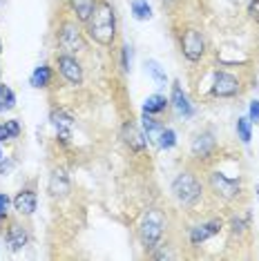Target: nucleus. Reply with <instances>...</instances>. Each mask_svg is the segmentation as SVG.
I'll list each match as a JSON object with an SVG mask.
<instances>
[{
  "mask_svg": "<svg viewBox=\"0 0 259 261\" xmlns=\"http://www.w3.org/2000/svg\"><path fill=\"white\" fill-rule=\"evenodd\" d=\"M87 34L96 45L112 47L116 40V9L110 0H98L92 18L87 20Z\"/></svg>",
  "mask_w": 259,
  "mask_h": 261,
  "instance_id": "1",
  "label": "nucleus"
},
{
  "mask_svg": "<svg viewBox=\"0 0 259 261\" xmlns=\"http://www.w3.org/2000/svg\"><path fill=\"white\" fill-rule=\"evenodd\" d=\"M166 225H168V219L159 207H150L145 212L139 223V239L145 246V250L159 248V243L163 239V232H166Z\"/></svg>",
  "mask_w": 259,
  "mask_h": 261,
  "instance_id": "2",
  "label": "nucleus"
},
{
  "mask_svg": "<svg viewBox=\"0 0 259 261\" xmlns=\"http://www.w3.org/2000/svg\"><path fill=\"white\" fill-rule=\"evenodd\" d=\"M203 186L192 172H179L172 181V197L179 201L181 205L192 207L201 201Z\"/></svg>",
  "mask_w": 259,
  "mask_h": 261,
  "instance_id": "3",
  "label": "nucleus"
},
{
  "mask_svg": "<svg viewBox=\"0 0 259 261\" xmlns=\"http://www.w3.org/2000/svg\"><path fill=\"white\" fill-rule=\"evenodd\" d=\"M58 47H61L65 54H74V56L87 47L83 32L76 25V20H65L63 25L58 27Z\"/></svg>",
  "mask_w": 259,
  "mask_h": 261,
  "instance_id": "4",
  "label": "nucleus"
},
{
  "mask_svg": "<svg viewBox=\"0 0 259 261\" xmlns=\"http://www.w3.org/2000/svg\"><path fill=\"white\" fill-rule=\"evenodd\" d=\"M56 67H58V72H61V76L72 87L83 85V79H85L83 76V65H81V61L74 54H65V51L56 54Z\"/></svg>",
  "mask_w": 259,
  "mask_h": 261,
  "instance_id": "5",
  "label": "nucleus"
},
{
  "mask_svg": "<svg viewBox=\"0 0 259 261\" xmlns=\"http://www.w3.org/2000/svg\"><path fill=\"white\" fill-rule=\"evenodd\" d=\"M208 181H210L213 192L223 201H235L241 197V181L239 179H230V176L221 174V172H210Z\"/></svg>",
  "mask_w": 259,
  "mask_h": 261,
  "instance_id": "6",
  "label": "nucleus"
},
{
  "mask_svg": "<svg viewBox=\"0 0 259 261\" xmlns=\"http://www.w3.org/2000/svg\"><path fill=\"white\" fill-rule=\"evenodd\" d=\"M181 54H184L190 63H199L205 54V38L199 29H186L181 34Z\"/></svg>",
  "mask_w": 259,
  "mask_h": 261,
  "instance_id": "7",
  "label": "nucleus"
},
{
  "mask_svg": "<svg viewBox=\"0 0 259 261\" xmlns=\"http://www.w3.org/2000/svg\"><path fill=\"white\" fill-rule=\"evenodd\" d=\"M213 96L217 98H232L241 92V83L235 74H228V72H215V79H213V87H210Z\"/></svg>",
  "mask_w": 259,
  "mask_h": 261,
  "instance_id": "8",
  "label": "nucleus"
},
{
  "mask_svg": "<svg viewBox=\"0 0 259 261\" xmlns=\"http://www.w3.org/2000/svg\"><path fill=\"white\" fill-rule=\"evenodd\" d=\"M72 190V183H69V174L65 168H56L49 174V183H47V192H49L51 199H65Z\"/></svg>",
  "mask_w": 259,
  "mask_h": 261,
  "instance_id": "9",
  "label": "nucleus"
},
{
  "mask_svg": "<svg viewBox=\"0 0 259 261\" xmlns=\"http://www.w3.org/2000/svg\"><path fill=\"white\" fill-rule=\"evenodd\" d=\"M121 136H123V143H125L132 152H143L148 147V136H145L141 129L137 127V123L132 121H125L121 127Z\"/></svg>",
  "mask_w": 259,
  "mask_h": 261,
  "instance_id": "10",
  "label": "nucleus"
},
{
  "mask_svg": "<svg viewBox=\"0 0 259 261\" xmlns=\"http://www.w3.org/2000/svg\"><path fill=\"white\" fill-rule=\"evenodd\" d=\"M215 147H217V141H215V134L213 132H199L192 139L190 152H192L194 159H199V161H205V159L213 156Z\"/></svg>",
  "mask_w": 259,
  "mask_h": 261,
  "instance_id": "11",
  "label": "nucleus"
},
{
  "mask_svg": "<svg viewBox=\"0 0 259 261\" xmlns=\"http://www.w3.org/2000/svg\"><path fill=\"white\" fill-rule=\"evenodd\" d=\"M223 228L221 219H213V221L197 223L190 228V246H201L203 241H208L210 237L219 234V230Z\"/></svg>",
  "mask_w": 259,
  "mask_h": 261,
  "instance_id": "12",
  "label": "nucleus"
},
{
  "mask_svg": "<svg viewBox=\"0 0 259 261\" xmlns=\"http://www.w3.org/2000/svg\"><path fill=\"white\" fill-rule=\"evenodd\" d=\"M51 125H54L58 139L63 141V143H69V139H72V127H74V118L67 114L65 110H54L49 116Z\"/></svg>",
  "mask_w": 259,
  "mask_h": 261,
  "instance_id": "13",
  "label": "nucleus"
},
{
  "mask_svg": "<svg viewBox=\"0 0 259 261\" xmlns=\"http://www.w3.org/2000/svg\"><path fill=\"white\" fill-rule=\"evenodd\" d=\"M36 205H38V197H36V192L29 188L20 190V192L14 197V210L22 217L34 215V212H36Z\"/></svg>",
  "mask_w": 259,
  "mask_h": 261,
  "instance_id": "14",
  "label": "nucleus"
},
{
  "mask_svg": "<svg viewBox=\"0 0 259 261\" xmlns=\"http://www.w3.org/2000/svg\"><path fill=\"white\" fill-rule=\"evenodd\" d=\"M170 103H172V108L176 110V114H179V116L190 118L194 114V108H192L190 98H188V94L184 92V87H181L179 83H174V85H172V96H170Z\"/></svg>",
  "mask_w": 259,
  "mask_h": 261,
  "instance_id": "15",
  "label": "nucleus"
},
{
  "mask_svg": "<svg viewBox=\"0 0 259 261\" xmlns=\"http://www.w3.org/2000/svg\"><path fill=\"white\" fill-rule=\"evenodd\" d=\"M5 239H7V246H9V250H11V252H18V250H22V248L27 246L29 234H27L25 225H20V223H11V225H9V230H7V234H5Z\"/></svg>",
  "mask_w": 259,
  "mask_h": 261,
  "instance_id": "16",
  "label": "nucleus"
},
{
  "mask_svg": "<svg viewBox=\"0 0 259 261\" xmlns=\"http://www.w3.org/2000/svg\"><path fill=\"white\" fill-rule=\"evenodd\" d=\"M98 0H69V9L74 11V18L79 22H85L92 18L94 14V7H96Z\"/></svg>",
  "mask_w": 259,
  "mask_h": 261,
  "instance_id": "17",
  "label": "nucleus"
},
{
  "mask_svg": "<svg viewBox=\"0 0 259 261\" xmlns=\"http://www.w3.org/2000/svg\"><path fill=\"white\" fill-rule=\"evenodd\" d=\"M51 79H54V72H51V67L47 63L38 65L36 69H34L32 74V85L36 87V90H45V87H49Z\"/></svg>",
  "mask_w": 259,
  "mask_h": 261,
  "instance_id": "18",
  "label": "nucleus"
},
{
  "mask_svg": "<svg viewBox=\"0 0 259 261\" xmlns=\"http://www.w3.org/2000/svg\"><path fill=\"white\" fill-rule=\"evenodd\" d=\"M168 105H170V100L166 96H161V94H152V96H148L145 103H143V114L157 116V114H161V112H166Z\"/></svg>",
  "mask_w": 259,
  "mask_h": 261,
  "instance_id": "19",
  "label": "nucleus"
},
{
  "mask_svg": "<svg viewBox=\"0 0 259 261\" xmlns=\"http://www.w3.org/2000/svg\"><path fill=\"white\" fill-rule=\"evenodd\" d=\"M132 16L137 20H150L152 18V7L148 0H132Z\"/></svg>",
  "mask_w": 259,
  "mask_h": 261,
  "instance_id": "20",
  "label": "nucleus"
},
{
  "mask_svg": "<svg viewBox=\"0 0 259 261\" xmlns=\"http://www.w3.org/2000/svg\"><path fill=\"white\" fill-rule=\"evenodd\" d=\"M145 69H148V74L152 76V81H154L159 87H166L168 85V76H166L163 67L157 61H148V63H145Z\"/></svg>",
  "mask_w": 259,
  "mask_h": 261,
  "instance_id": "21",
  "label": "nucleus"
},
{
  "mask_svg": "<svg viewBox=\"0 0 259 261\" xmlns=\"http://www.w3.org/2000/svg\"><path fill=\"white\" fill-rule=\"evenodd\" d=\"M14 105H16V94L11 92V87L0 83V114H3V112L14 110Z\"/></svg>",
  "mask_w": 259,
  "mask_h": 261,
  "instance_id": "22",
  "label": "nucleus"
},
{
  "mask_svg": "<svg viewBox=\"0 0 259 261\" xmlns=\"http://www.w3.org/2000/svg\"><path fill=\"white\" fill-rule=\"evenodd\" d=\"M157 139H159V147H161V150H172L176 145V132L172 127H163Z\"/></svg>",
  "mask_w": 259,
  "mask_h": 261,
  "instance_id": "23",
  "label": "nucleus"
},
{
  "mask_svg": "<svg viewBox=\"0 0 259 261\" xmlns=\"http://www.w3.org/2000/svg\"><path fill=\"white\" fill-rule=\"evenodd\" d=\"M143 129H145V136H148V141H152L154 136H159V132L163 129V125L152 114H143Z\"/></svg>",
  "mask_w": 259,
  "mask_h": 261,
  "instance_id": "24",
  "label": "nucleus"
},
{
  "mask_svg": "<svg viewBox=\"0 0 259 261\" xmlns=\"http://www.w3.org/2000/svg\"><path fill=\"white\" fill-rule=\"evenodd\" d=\"M237 136L241 143H248L250 141V118H246V116L237 118Z\"/></svg>",
  "mask_w": 259,
  "mask_h": 261,
  "instance_id": "25",
  "label": "nucleus"
},
{
  "mask_svg": "<svg viewBox=\"0 0 259 261\" xmlns=\"http://www.w3.org/2000/svg\"><path fill=\"white\" fill-rule=\"evenodd\" d=\"M248 223H250V217H248V215H246V217H232L230 228H232V232H235V234H241V232H246Z\"/></svg>",
  "mask_w": 259,
  "mask_h": 261,
  "instance_id": "26",
  "label": "nucleus"
},
{
  "mask_svg": "<svg viewBox=\"0 0 259 261\" xmlns=\"http://www.w3.org/2000/svg\"><path fill=\"white\" fill-rule=\"evenodd\" d=\"M121 67H123V72H125V74L132 69V47H130V45L121 47Z\"/></svg>",
  "mask_w": 259,
  "mask_h": 261,
  "instance_id": "27",
  "label": "nucleus"
},
{
  "mask_svg": "<svg viewBox=\"0 0 259 261\" xmlns=\"http://www.w3.org/2000/svg\"><path fill=\"white\" fill-rule=\"evenodd\" d=\"M5 123H7V129H9L11 139H16V136H20L22 127H20V123H18V121H5Z\"/></svg>",
  "mask_w": 259,
  "mask_h": 261,
  "instance_id": "28",
  "label": "nucleus"
},
{
  "mask_svg": "<svg viewBox=\"0 0 259 261\" xmlns=\"http://www.w3.org/2000/svg\"><path fill=\"white\" fill-rule=\"evenodd\" d=\"M248 118H250V123H259V100H252L250 103Z\"/></svg>",
  "mask_w": 259,
  "mask_h": 261,
  "instance_id": "29",
  "label": "nucleus"
},
{
  "mask_svg": "<svg viewBox=\"0 0 259 261\" xmlns=\"http://www.w3.org/2000/svg\"><path fill=\"white\" fill-rule=\"evenodd\" d=\"M9 197L7 194H0V219H5L7 217V212H9Z\"/></svg>",
  "mask_w": 259,
  "mask_h": 261,
  "instance_id": "30",
  "label": "nucleus"
},
{
  "mask_svg": "<svg viewBox=\"0 0 259 261\" xmlns=\"http://www.w3.org/2000/svg\"><path fill=\"white\" fill-rule=\"evenodd\" d=\"M248 14H250V18L259 22V0H250V5H248Z\"/></svg>",
  "mask_w": 259,
  "mask_h": 261,
  "instance_id": "31",
  "label": "nucleus"
},
{
  "mask_svg": "<svg viewBox=\"0 0 259 261\" xmlns=\"http://www.w3.org/2000/svg\"><path fill=\"white\" fill-rule=\"evenodd\" d=\"M9 139H11V134L7 129V123H0V143H5V141H9Z\"/></svg>",
  "mask_w": 259,
  "mask_h": 261,
  "instance_id": "32",
  "label": "nucleus"
},
{
  "mask_svg": "<svg viewBox=\"0 0 259 261\" xmlns=\"http://www.w3.org/2000/svg\"><path fill=\"white\" fill-rule=\"evenodd\" d=\"M11 168H14V161H11V159H7V161H0V174H7V172L11 170Z\"/></svg>",
  "mask_w": 259,
  "mask_h": 261,
  "instance_id": "33",
  "label": "nucleus"
},
{
  "mask_svg": "<svg viewBox=\"0 0 259 261\" xmlns=\"http://www.w3.org/2000/svg\"><path fill=\"white\" fill-rule=\"evenodd\" d=\"M174 3H176V0H161V5H163V7H172Z\"/></svg>",
  "mask_w": 259,
  "mask_h": 261,
  "instance_id": "34",
  "label": "nucleus"
},
{
  "mask_svg": "<svg viewBox=\"0 0 259 261\" xmlns=\"http://www.w3.org/2000/svg\"><path fill=\"white\" fill-rule=\"evenodd\" d=\"M3 159H5V154H3V150H0V161H3Z\"/></svg>",
  "mask_w": 259,
  "mask_h": 261,
  "instance_id": "35",
  "label": "nucleus"
},
{
  "mask_svg": "<svg viewBox=\"0 0 259 261\" xmlns=\"http://www.w3.org/2000/svg\"><path fill=\"white\" fill-rule=\"evenodd\" d=\"M255 192H257V197H259V183H257V188H255Z\"/></svg>",
  "mask_w": 259,
  "mask_h": 261,
  "instance_id": "36",
  "label": "nucleus"
},
{
  "mask_svg": "<svg viewBox=\"0 0 259 261\" xmlns=\"http://www.w3.org/2000/svg\"><path fill=\"white\" fill-rule=\"evenodd\" d=\"M0 51H3V47H0Z\"/></svg>",
  "mask_w": 259,
  "mask_h": 261,
  "instance_id": "37",
  "label": "nucleus"
}]
</instances>
